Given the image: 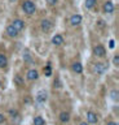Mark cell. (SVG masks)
<instances>
[{"label": "cell", "mask_w": 119, "mask_h": 125, "mask_svg": "<svg viewBox=\"0 0 119 125\" xmlns=\"http://www.w3.org/2000/svg\"><path fill=\"white\" fill-rule=\"evenodd\" d=\"M22 9L26 14H34L36 10V7H35V3L30 1V0H26V1L22 4Z\"/></svg>", "instance_id": "1"}, {"label": "cell", "mask_w": 119, "mask_h": 125, "mask_svg": "<svg viewBox=\"0 0 119 125\" xmlns=\"http://www.w3.org/2000/svg\"><path fill=\"white\" fill-rule=\"evenodd\" d=\"M105 72V65L101 64V62H97V64L93 65V73L97 74V76H101Z\"/></svg>", "instance_id": "2"}, {"label": "cell", "mask_w": 119, "mask_h": 125, "mask_svg": "<svg viewBox=\"0 0 119 125\" xmlns=\"http://www.w3.org/2000/svg\"><path fill=\"white\" fill-rule=\"evenodd\" d=\"M52 22L49 21V20H43V21L40 22V27H41V30L43 31H45V33H47V31H49L52 29Z\"/></svg>", "instance_id": "3"}, {"label": "cell", "mask_w": 119, "mask_h": 125, "mask_svg": "<svg viewBox=\"0 0 119 125\" xmlns=\"http://www.w3.org/2000/svg\"><path fill=\"white\" fill-rule=\"evenodd\" d=\"M105 52H106L105 48H103L102 46H100V44H97L93 48V53L96 55V56H98V57H103L105 56Z\"/></svg>", "instance_id": "4"}, {"label": "cell", "mask_w": 119, "mask_h": 125, "mask_svg": "<svg viewBox=\"0 0 119 125\" xmlns=\"http://www.w3.org/2000/svg\"><path fill=\"white\" fill-rule=\"evenodd\" d=\"M70 23L72 26H78L79 23H82V16L80 14H72L70 18Z\"/></svg>", "instance_id": "5"}, {"label": "cell", "mask_w": 119, "mask_h": 125, "mask_svg": "<svg viewBox=\"0 0 119 125\" xmlns=\"http://www.w3.org/2000/svg\"><path fill=\"white\" fill-rule=\"evenodd\" d=\"M12 26H13L17 31H21V30L25 27V22L22 21V20H14L13 23H12Z\"/></svg>", "instance_id": "6"}, {"label": "cell", "mask_w": 119, "mask_h": 125, "mask_svg": "<svg viewBox=\"0 0 119 125\" xmlns=\"http://www.w3.org/2000/svg\"><path fill=\"white\" fill-rule=\"evenodd\" d=\"M103 12H105V13H113L114 12V3L113 1H106L103 4Z\"/></svg>", "instance_id": "7"}, {"label": "cell", "mask_w": 119, "mask_h": 125, "mask_svg": "<svg viewBox=\"0 0 119 125\" xmlns=\"http://www.w3.org/2000/svg\"><path fill=\"white\" fill-rule=\"evenodd\" d=\"M87 119H88V123L89 124H96L97 123V115H96L95 112H92V111H89L87 113Z\"/></svg>", "instance_id": "8"}, {"label": "cell", "mask_w": 119, "mask_h": 125, "mask_svg": "<svg viewBox=\"0 0 119 125\" xmlns=\"http://www.w3.org/2000/svg\"><path fill=\"white\" fill-rule=\"evenodd\" d=\"M38 77H39V73L35 69H31L27 72V80H30V81H35V80H38Z\"/></svg>", "instance_id": "9"}, {"label": "cell", "mask_w": 119, "mask_h": 125, "mask_svg": "<svg viewBox=\"0 0 119 125\" xmlns=\"http://www.w3.org/2000/svg\"><path fill=\"white\" fill-rule=\"evenodd\" d=\"M52 43H53V44H56V46H61V44L63 43V38H62V35L56 34L55 37L52 38Z\"/></svg>", "instance_id": "10"}, {"label": "cell", "mask_w": 119, "mask_h": 125, "mask_svg": "<svg viewBox=\"0 0 119 125\" xmlns=\"http://www.w3.org/2000/svg\"><path fill=\"white\" fill-rule=\"evenodd\" d=\"M18 33H20V31H17V30L14 29V27H13L12 25H9L8 27H7V34H8L9 37L14 38V37H17V35H18Z\"/></svg>", "instance_id": "11"}, {"label": "cell", "mask_w": 119, "mask_h": 125, "mask_svg": "<svg viewBox=\"0 0 119 125\" xmlns=\"http://www.w3.org/2000/svg\"><path fill=\"white\" fill-rule=\"evenodd\" d=\"M72 70H74L75 73H82L83 72V65L80 64V62H75V64H72Z\"/></svg>", "instance_id": "12"}, {"label": "cell", "mask_w": 119, "mask_h": 125, "mask_svg": "<svg viewBox=\"0 0 119 125\" xmlns=\"http://www.w3.org/2000/svg\"><path fill=\"white\" fill-rule=\"evenodd\" d=\"M47 99V93L45 91H41V93H39L38 94V96H36V100L39 102V103H43V102Z\"/></svg>", "instance_id": "13"}, {"label": "cell", "mask_w": 119, "mask_h": 125, "mask_svg": "<svg viewBox=\"0 0 119 125\" xmlns=\"http://www.w3.org/2000/svg\"><path fill=\"white\" fill-rule=\"evenodd\" d=\"M60 120L62 121V123H67V121L70 120V115H69L67 112H61L60 113Z\"/></svg>", "instance_id": "14"}, {"label": "cell", "mask_w": 119, "mask_h": 125, "mask_svg": "<svg viewBox=\"0 0 119 125\" xmlns=\"http://www.w3.org/2000/svg\"><path fill=\"white\" fill-rule=\"evenodd\" d=\"M84 5H86L87 9H92V8H95V5H96V0H86Z\"/></svg>", "instance_id": "15"}, {"label": "cell", "mask_w": 119, "mask_h": 125, "mask_svg": "<svg viewBox=\"0 0 119 125\" xmlns=\"http://www.w3.org/2000/svg\"><path fill=\"white\" fill-rule=\"evenodd\" d=\"M7 64H8L7 57L3 53H0V68H4V66H7Z\"/></svg>", "instance_id": "16"}, {"label": "cell", "mask_w": 119, "mask_h": 125, "mask_svg": "<svg viewBox=\"0 0 119 125\" xmlns=\"http://www.w3.org/2000/svg\"><path fill=\"white\" fill-rule=\"evenodd\" d=\"M44 119L41 116H36L35 119H34V125H44Z\"/></svg>", "instance_id": "17"}, {"label": "cell", "mask_w": 119, "mask_h": 125, "mask_svg": "<svg viewBox=\"0 0 119 125\" xmlns=\"http://www.w3.org/2000/svg\"><path fill=\"white\" fill-rule=\"evenodd\" d=\"M44 74H45L47 77H51V76H52V66H51V65H47V66L44 68Z\"/></svg>", "instance_id": "18"}, {"label": "cell", "mask_w": 119, "mask_h": 125, "mask_svg": "<svg viewBox=\"0 0 119 125\" xmlns=\"http://www.w3.org/2000/svg\"><path fill=\"white\" fill-rule=\"evenodd\" d=\"M110 95L114 100H118V90H111L110 91Z\"/></svg>", "instance_id": "19"}, {"label": "cell", "mask_w": 119, "mask_h": 125, "mask_svg": "<svg viewBox=\"0 0 119 125\" xmlns=\"http://www.w3.org/2000/svg\"><path fill=\"white\" fill-rule=\"evenodd\" d=\"M14 81H16L17 85H22V83H24V80H22L20 76H16V77H14Z\"/></svg>", "instance_id": "20"}, {"label": "cell", "mask_w": 119, "mask_h": 125, "mask_svg": "<svg viewBox=\"0 0 119 125\" xmlns=\"http://www.w3.org/2000/svg\"><path fill=\"white\" fill-rule=\"evenodd\" d=\"M113 62H114V65H115V66H118V65H119V56H118V55H115V56H114Z\"/></svg>", "instance_id": "21"}, {"label": "cell", "mask_w": 119, "mask_h": 125, "mask_svg": "<svg viewBox=\"0 0 119 125\" xmlns=\"http://www.w3.org/2000/svg\"><path fill=\"white\" fill-rule=\"evenodd\" d=\"M48 4H51V5H55V4L57 3V0H47Z\"/></svg>", "instance_id": "22"}, {"label": "cell", "mask_w": 119, "mask_h": 125, "mask_svg": "<svg viewBox=\"0 0 119 125\" xmlns=\"http://www.w3.org/2000/svg\"><path fill=\"white\" fill-rule=\"evenodd\" d=\"M4 121H5V117L3 116L1 113H0V124H3V123H4Z\"/></svg>", "instance_id": "23"}, {"label": "cell", "mask_w": 119, "mask_h": 125, "mask_svg": "<svg viewBox=\"0 0 119 125\" xmlns=\"http://www.w3.org/2000/svg\"><path fill=\"white\" fill-rule=\"evenodd\" d=\"M109 46H110V48H114V46H115V42L113 41V39H111V41H110V43H109Z\"/></svg>", "instance_id": "24"}, {"label": "cell", "mask_w": 119, "mask_h": 125, "mask_svg": "<svg viewBox=\"0 0 119 125\" xmlns=\"http://www.w3.org/2000/svg\"><path fill=\"white\" fill-rule=\"evenodd\" d=\"M107 125H118V124H117V123H114V121H110V123L107 124Z\"/></svg>", "instance_id": "25"}, {"label": "cell", "mask_w": 119, "mask_h": 125, "mask_svg": "<svg viewBox=\"0 0 119 125\" xmlns=\"http://www.w3.org/2000/svg\"><path fill=\"white\" fill-rule=\"evenodd\" d=\"M80 125H88L87 123H82V124H80Z\"/></svg>", "instance_id": "26"}]
</instances>
